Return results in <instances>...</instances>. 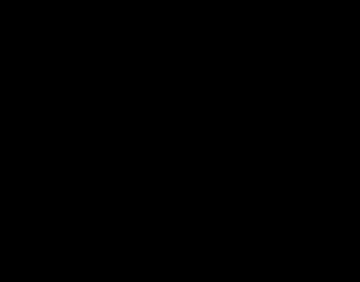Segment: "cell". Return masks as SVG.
<instances>
[{
  "mask_svg": "<svg viewBox=\"0 0 360 282\" xmlns=\"http://www.w3.org/2000/svg\"><path fill=\"white\" fill-rule=\"evenodd\" d=\"M339 45H360V32L352 22H339Z\"/></svg>",
  "mask_w": 360,
  "mask_h": 282,
  "instance_id": "1",
  "label": "cell"
},
{
  "mask_svg": "<svg viewBox=\"0 0 360 282\" xmlns=\"http://www.w3.org/2000/svg\"><path fill=\"white\" fill-rule=\"evenodd\" d=\"M354 269H356V263H354V259L349 257V248H347V246H341V248H339V271L352 274Z\"/></svg>",
  "mask_w": 360,
  "mask_h": 282,
  "instance_id": "2",
  "label": "cell"
},
{
  "mask_svg": "<svg viewBox=\"0 0 360 282\" xmlns=\"http://www.w3.org/2000/svg\"><path fill=\"white\" fill-rule=\"evenodd\" d=\"M349 276H352V280H354V282H360V265H358Z\"/></svg>",
  "mask_w": 360,
  "mask_h": 282,
  "instance_id": "3",
  "label": "cell"
},
{
  "mask_svg": "<svg viewBox=\"0 0 360 282\" xmlns=\"http://www.w3.org/2000/svg\"><path fill=\"white\" fill-rule=\"evenodd\" d=\"M341 282H347V280H341ZM349 282H354V280H349Z\"/></svg>",
  "mask_w": 360,
  "mask_h": 282,
  "instance_id": "4",
  "label": "cell"
}]
</instances>
